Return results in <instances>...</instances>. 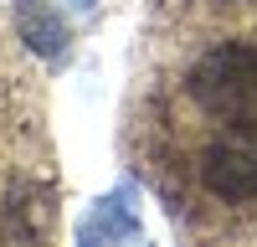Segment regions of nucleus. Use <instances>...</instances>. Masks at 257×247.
Returning a JSON list of instances; mask_svg holds the SVG:
<instances>
[{
	"label": "nucleus",
	"mask_w": 257,
	"mask_h": 247,
	"mask_svg": "<svg viewBox=\"0 0 257 247\" xmlns=\"http://www.w3.org/2000/svg\"><path fill=\"white\" fill-rule=\"evenodd\" d=\"M185 98L216 129H257V41H211L185 72Z\"/></svg>",
	"instance_id": "f257e3e1"
},
{
	"label": "nucleus",
	"mask_w": 257,
	"mask_h": 247,
	"mask_svg": "<svg viewBox=\"0 0 257 247\" xmlns=\"http://www.w3.org/2000/svg\"><path fill=\"white\" fill-rule=\"evenodd\" d=\"M201 196L216 206H252L257 201V129H216L190 160Z\"/></svg>",
	"instance_id": "f03ea898"
},
{
	"label": "nucleus",
	"mask_w": 257,
	"mask_h": 247,
	"mask_svg": "<svg viewBox=\"0 0 257 247\" xmlns=\"http://www.w3.org/2000/svg\"><path fill=\"white\" fill-rule=\"evenodd\" d=\"M139 196H134V185H113L103 201H93V211L82 216V226H77V242L82 247H108V242H139L144 237V221H139V206H134Z\"/></svg>",
	"instance_id": "7ed1b4c3"
},
{
	"label": "nucleus",
	"mask_w": 257,
	"mask_h": 247,
	"mask_svg": "<svg viewBox=\"0 0 257 247\" xmlns=\"http://www.w3.org/2000/svg\"><path fill=\"white\" fill-rule=\"evenodd\" d=\"M11 21H16V36L26 41L41 62L62 67V62L72 57V31H67V21L57 16V6H47V0H11Z\"/></svg>",
	"instance_id": "20e7f679"
},
{
	"label": "nucleus",
	"mask_w": 257,
	"mask_h": 247,
	"mask_svg": "<svg viewBox=\"0 0 257 247\" xmlns=\"http://www.w3.org/2000/svg\"><path fill=\"white\" fill-rule=\"evenodd\" d=\"M67 6H72V11H77V16H88V11H93V6H98V0H67Z\"/></svg>",
	"instance_id": "39448f33"
}]
</instances>
